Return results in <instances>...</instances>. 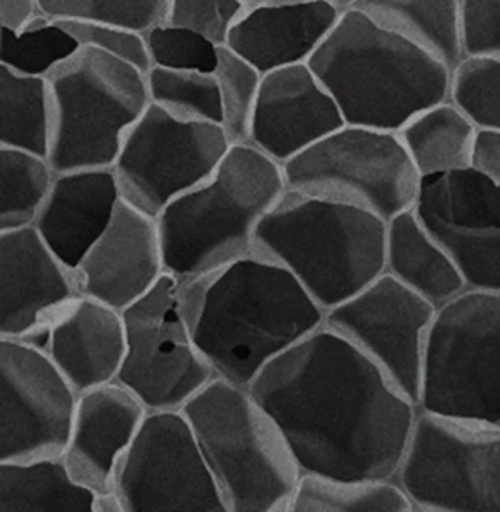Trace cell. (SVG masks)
I'll use <instances>...</instances> for the list:
<instances>
[{"label":"cell","mask_w":500,"mask_h":512,"mask_svg":"<svg viewBox=\"0 0 500 512\" xmlns=\"http://www.w3.org/2000/svg\"><path fill=\"white\" fill-rule=\"evenodd\" d=\"M52 100L46 78L0 65V147L49 156Z\"/></svg>","instance_id":"28"},{"label":"cell","mask_w":500,"mask_h":512,"mask_svg":"<svg viewBox=\"0 0 500 512\" xmlns=\"http://www.w3.org/2000/svg\"><path fill=\"white\" fill-rule=\"evenodd\" d=\"M467 58L500 62V0H462Z\"/></svg>","instance_id":"39"},{"label":"cell","mask_w":500,"mask_h":512,"mask_svg":"<svg viewBox=\"0 0 500 512\" xmlns=\"http://www.w3.org/2000/svg\"><path fill=\"white\" fill-rule=\"evenodd\" d=\"M414 210L467 290L500 292V184L474 168L423 178Z\"/></svg>","instance_id":"16"},{"label":"cell","mask_w":500,"mask_h":512,"mask_svg":"<svg viewBox=\"0 0 500 512\" xmlns=\"http://www.w3.org/2000/svg\"><path fill=\"white\" fill-rule=\"evenodd\" d=\"M80 46L94 47L134 65L147 74L152 68L144 34L97 21H59Z\"/></svg>","instance_id":"38"},{"label":"cell","mask_w":500,"mask_h":512,"mask_svg":"<svg viewBox=\"0 0 500 512\" xmlns=\"http://www.w3.org/2000/svg\"><path fill=\"white\" fill-rule=\"evenodd\" d=\"M341 14L325 0L248 9L232 28L226 46L261 75L307 65Z\"/></svg>","instance_id":"22"},{"label":"cell","mask_w":500,"mask_h":512,"mask_svg":"<svg viewBox=\"0 0 500 512\" xmlns=\"http://www.w3.org/2000/svg\"><path fill=\"white\" fill-rule=\"evenodd\" d=\"M307 65L348 125L398 133L417 113L451 99V69L357 6L342 11Z\"/></svg>","instance_id":"3"},{"label":"cell","mask_w":500,"mask_h":512,"mask_svg":"<svg viewBox=\"0 0 500 512\" xmlns=\"http://www.w3.org/2000/svg\"><path fill=\"white\" fill-rule=\"evenodd\" d=\"M124 512H228L182 411H149L115 476Z\"/></svg>","instance_id":"13"},{"label":"cell","mask_w":500,"mask_h":512,"mask_svg":"<svg viewBox=\"0 0 500 512\" xmlns=\"http://www.w3.org/2000/svg\"><path fill=\"white\" fill-rule=\"evenodd\" d=\"M218 81L222 128L231 146L247 144L263 75L228 46L219 47Z\"/></svg>","instance_id":"33"},{"label":"cell","mask_w":500,"mask_h":512,"mask_svg":"<svg viewBox=\"0 0 500 512\" xmlns=\"http://www.w3.org/2000/svg\"><path fill=\"white\" fill-rule=\"evenodd\" d=\"M396 134L421 178L473 168L480 130L452 99L417 113Z\"/></svg>","instance_id":"26"},{"label":"cell","mask_w":500,"mask_h":512,"mask_svg":"<svg viewBox=\"0 0 500 512\" xmlns=\"http://www.w3.org/2000/svg\"><path fill=\"white\" fill-rule=\"evenodd\" d=\"M253 254L288 270L327 313L385 273L386 221L286 190L260 222Z\"/></svg>","instance_id":"5"},{"label":"cell","mask_w":500,"mask_h":512,"mask_svg":"<svg viewBox=\"0 0 500 512\" xmlns=\"http://www.w3.org/2000/svg\"><path fill=\"white\" fill-rule=\"evenodd\" d=\"M437 307L383 273L326 313L325 326L373 361L418 405Z\"/></svg>","instance_id":"15"},{"label":"cell","mask_w":500,"mask_h":512,"mask_svg":"<svg viewBox=\"0 0 500 512\" xmlns=\"http://www.w3.org/2000/svg\"><path fill=\"white\" fill-rule=\"evenodd\" d=\"M80 47L64 25L43 14L21 33L0 28V65L27 77L46 78Z\"/></svg>","instance_id":"31"},{"label":"cell","mask_w":500,"mask_h":512,"mask_svg":"<svg viewBox=\"0 0 500 512\" xmlns=\"http://www.w3.org/2000/svg\"><path fill=\"white\" fill-rule=\"evenodd\" d=\"M152 67L213 74L218 67L219 47L206 37L169 24L144 33Z\"/></svg>","instance_id":"36"},{"label":"cell","mask_w":500,"mask_h":512,"mask_svg":"<svg viewBox=\"0 0 500 512\" xmlns=\"http://www.w3.org/2000/svg\"><path fill=\"white\" fill-rule=\"evenodd\" d=\"M282 171L286 190L357 207L386 222L414 209L423 181L398 134L348 124Z\"/></svg>","instance_id":"8"},{"label":"cell","mask_w":500,"mask_h":512,"mask_svg":"<svg viewBox=\"0 0 500 512\" xmlns=\"http://www.w3.org/2000/svg\"><path fill=\"white\" fill-rule=\"evenodd\" d=\"M122 317L127 353L116 382L147 411H181L216 378L194 342L174 276L165 273Z\"/></svg>","instance_id":"11"},{"label":"cell","mask_w":500,"mask_h":512,"mask_svg":"<svg viewBox=\"0 0 500 512\" xmlns=\"http://www.w3.org/2000/svg\"><path fill=\"white\" fill-rule=\"evenodd\" d=\"M229 149L220 125L181 121L150 103L125 134L112 171L122 200L157 219L212 177Z\"/></svg>","instance_id":"12"},{"label":"cell","mask_w":500,"mask_h":512,"mask_svg":"<svg viewBox=\"0 0 500 512\" xmlns=\"http://www.w3.org/2000/svg\"><path fill=\"white\" fill-rule=\"evenodd\" d=\"M395 480L415 511L500 512V426L418 408Z\"/></svg>","instance_id":"10"},{"label":"cell","mask_w":500,"mask_h":512,"mask_svg":"<svg viewBox=\"0 0 500 512\" xmlns=\"http://www.w3.org/2000/svg\"><path fill=\"white\" fill-rule=\"evenodd\" d=\"M80 295L74 270L34 226L0 232V338L39 344L47 326Z\"/></svg>","instance_id":"17"},{"label":"cell","mask_w":500,"mask_h":512,"mask_svg":"<svg viewBox=\"0 0 500 512\" xmlns=\"http://www.w3.org/2000/svg\"><path fill=\"white\" fill-rule=\"evenodd\" d=\"M385 273L437 309L467 291L454 259L414 209L386 222Z\"/></svg>","instance_id":"24"},{"label":"cell","mask_w":500,"mask_h":512,"mask_svg":"<svg viewBox=\"0 0 500 512\" xmlns=\"http://www.w3.org/2000/svg\"><path fill=\"white\" fill-rule=\"evenodd\" d=\"M40 12L39 0H0V28L21 33Z\"/></svg>","instance_id":"40"},{"label":"cell","mask_w":500,"mask_h":512,"mask_svg":"<svg viewBox=\"0 0 500 512\" xmlns=\"http://www.w3.org/2000/svg\"><path fill=\"white\" fill-rule=\"evenodd\" d=\"M358 9L396 36L408 40L451 69L462 64V0H358Z\"/></svg>","instance_id":"25"},{"label":"cell","mask_w":500,"mask_h":512,"mask_svg":"<svg viewBox=\"0 0 500 512\" xmlns=\"http://www.w3.org/2000/svg\"><path fill=\"white\" fill-rule=\"evenodd\" d=\"M181 411L228 512H289L300 467L278 424L247 388L215 378Z\"/></svg>","instance_id":"6"},{"label":"cell","mask_w":500,"mask_h":512,"mask_svg":"<svg viewBox=\"0 0 500 512\" xmlns=\"http://www.w3.org/2000/svg\"><path fill=\"white\" fill-rule=\"evenodd\" d=\"M94 502L62 457L0 463V512H94Z\"/></svg>","instance_id":"27"},{"label":"cell","mask_w":500,"mask_h":512,"mask_svg":"<svg viewBox=\"0 0 500 512\" xmlns=\"http://www.w3.org/2000/svg\"><path fill=\"white\" fill-rule=\"evenodd\" d=\"M474 169L500 184V134L480 131L477 141Z\"/></svg>","instance_id":"41"},{"label":"cell","mask_w":500,"mask_h":512,"mask_svg":"<svg viewBox=\"0 0 500 512\" xmlns=\"http://www.w3.org/2000/svg\"><path fill=\"white\" fill-rule=\"evenodd\" d=\"M55 178L46 157L0 147V232L33 226Z\"/></svg>","instance_id":"30"},{"label":"cell","mask_w":500,"mask_h":512,"mask_svg":"<svg viewBox=\"0 0 500 512\" xmlns=\"http://www.w3.org/2000/svg\"><path fill=\"white\" fill-rule=\"evenodd\" d=\"M74 272L81 295L124 312L166 273L156 219L121 200L105 234Z\"/></svg>","instance_id":"18"},{"label":"cell","mask_w":500,"mask_h":512,"mask_svg":"<svg viewBox=\"0 0 500 512\" xmlns=\"http://www.w3.org/2000/svg\"><path fill=\"white\" fill-rule=\"evenodd\" d=\"M94 512H124V508H122L121 501H119L115 490H113V492L96 495Z\"/></svg>","instance_id":"43"},{"label":"cell","mask_w":500,"mask_h":512,"mask_svg":"<svg viewBox=\"0 0 500 512\" xmlns=\"http://www.w3.org/2000/svg\"><path fill=\"white\" fill-rule=\"evenodd\" d=\"M179 297L216 378L247 389L273 360L325 326V310L303 285L256 254L179 282Z\"/></svg>","instance_id":"2"},{"label":"cell","mask_w":500,"mask_h":512,"mask_svg":"<svg viewBox=\"0 0 500 512\" xmlns=\"http://www.w3.org/2000/svg\"><path fill=\"white\" fill-rule=\"evenodd\" d=\"M169 0H39L53 21H97L144 34L165 23Z\"/></svg>","instance_id":"34"},{"label":"cell","mask_w":500,"mask_h":512,"mask_svg":"<svg viewBox=\"0 0 500 512\" xmlns=\"http://www.w3.org/2000/svg\"><path fill=\"white\" fill-rule=\"evenodd\" d=\"M121 200L112 169L58 174L33 226L61 262L75 270L105 234Z\"/></svg>","instance_id":"23"},{"label":"cell","mask_w":500,"mask_h":512,"mask_svg":"<svg viewBox=\"0 0 500 512\" xmlns=\"http://www.w3.org/2000/svg\"><path fill=\"white\" fill-rule=\"evenodd\" d=\"M289 512H415L395 479L342 480L301 474Z\"/></svg>","instance_id":"29"},{"label":"cell","mask_w":500,"mask_h":512,"mask_svg":"<svg viewBox=\"0 0 500 512\" xmlns=\"http://www.w3.org/2000/svg\"><path fill=\"white\" fill-rule=\"evenodd\" d=\"M150 103L176 119L222 127V105L215 74L152 67L146 74Z\"/></svg>","instance_id":"32"},{"label":"cell","mask_w":500,"mask_h":512,"mask_svg":"<svg viewBox=\"0 0 500 512\" xmlns=\"http://www.w3.org/2000/svg\"><path fill=\"white\" fill-rule=\"evenodd\" d=\"M285 191L279 163L250 144L231 146L212 177L156 219L166 273L193 281L251 256L260 222Z\"/></svg>","instance_id":"4"},{"label":"cell","mask_w":500,"mask_h":512,"mask_svg":"<svg viewBox=\"0 0 500 512\" xmlns=\"http://www.w3.org/2000/svg\"><path fill=\"white\" fill-rule=\"evenodd\" d=\"M248 391L278 424L301 474L396 479L418 405L326 326L273 360Z\"/></svg>","instance_id":"1"},{"label":"cell","mask_w":500,"mask_h":512,"mask_svg":"<svg viewBox=\"0 0 500 512\" xmlns=\"http://www.w3.org/2000/svg\"><path fill=\"white\" fill-rule=\"evenodd\" d=\"M77 402L42 348L0 338V463L62 457Z\"/></svg>","instance_id":"14"},{"label":"cell","mask_w":500,"mask_h":512,"mask_svg":"<svg viewBox=\"0 0 500 512\" xmlns=\"http://www.w3.org/2000/svg\"><path fill=\"white\" fill-rule=\"evenodd\" d=\"M418 408L500 426V292L467 290L437 310Z\"/></svg>","instance_id":"9"},{"label":"cell","mask_w":500,"mask_h":512,"mask_svg":"<svg viewBox=\"0 0 500 512\" xmlns=\"http://www.w3.org/2000/svg\"><path fill=\"white\" fill-rule=\"evenodd\" d=\"M36 347L42 348L78 395L84 394L118 379L127 353L124 317L80 295L47 326Z\"/></svg>","instance_id":"21"},{"label":"cell","mask_w":500,"mask_h":512,"mask_svg":"<svg viewBox=\"0 0 500 512\" xmlns=\"http://www.w3.org/2000/svg\"><path fill=\"white\" fill-rule=\"evenodd\" d=\"M244 3L245 11L248 9L259 8L264 5H279V3H294V2H307V0H241ZM325 2L332 3L333 6L339 11H347L349 8H354L358 0H325Z\"/></svg>","instance_id":"42"},{"label":"cell","mask_w":500,"mask_h":512,"mask_svg":"<svg viewBox=\"0 0 500 512\" xmlns=\"http://www.w3.org/2000/svg\"><path fill=\"white\" fill-rule=\"evenodd\" d=\"M451 99L480 131L500 134V62L465 58L452 74Z\"/></svg>","instance_id":"35"},{"label":"cell","mask_w":500,"mask_h":512,"mask_svg":"<svg viewBox=\"0 0 500 512\" xmlns=\"http://www.w3.org/2000/svg\"><path fill=\"white\" fill-rule=\"evenodd\" d=\"M345 125L341 111L308 65L263 75L248 143L283 166Z\"/></svg>","instance_id":"19"},{"label":"cell","mask_w":500,"mask_h":512,"mask_svg":"<svg viewBox=\"0 0 500 512\" xmlns=\"http://www.w3.org/2000/svg\"><path fill=\"white\" fill-rule=\"evenodd\" d=\"M147 414L143 402L116 380L78 395L62 455L72 477L96 495L113 492L119 463Z\"/></svg>","instance_id":"20"},{"label":"cell","mask_w":500,"mask_h":512,"mask_svg":"<svg viewBox=\"0 0 500 512\" xmlns=\"http://www.w3.org/2000/svg\"><path fill=\"white\" fill-rule=\"evenodd\" d=\"M52 100L47 160L55 174L112 169L125 134L150 105L146 74L81 46L46 77Z\"/></svg>","instance_id":"7"},{"label":"cell","mask_w":500,"mask_h":512,"mask_svg":"<svg viewBox=\"0 0 500 512\" xmlns=\"http://www.w3.org/2000/svg\"><path fill=\"white\" fill-rule=\"evenodd\" d=\"M244 12L241 0H169L165 24L188 28L216 46H226Z\"/></svg>","instance_id":"37"}]
</instances>
